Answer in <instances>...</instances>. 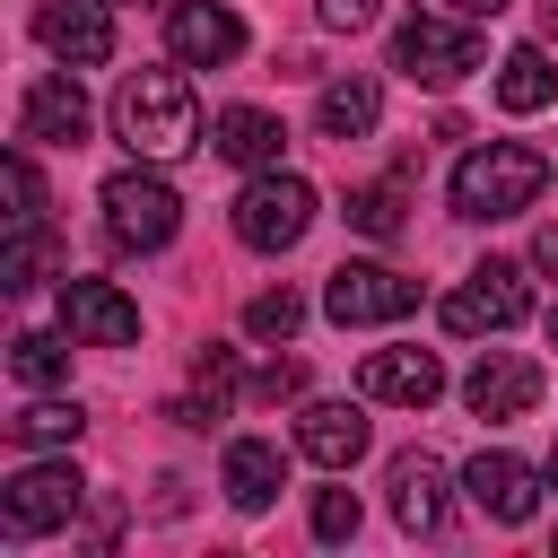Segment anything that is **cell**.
I'll list each match as a JSON object with an SVG mask.
<instances>
[{"instance_id":"1","label":"cell","mask_w":558,"mask_h":558,"mask_svg":"<svg viewBox=\"0 0 558 558\" xmlns=\"http://www.w3.org/2000/svg\"><path fill=\"white\" fill-rule=\"evenodd\" d=\"M113 140L148 166L166 157H192L201 148V105H192V78L183 70H131L113 87Z\"/></svg>"},{"instance_id":"2","label":"cell","mask_w":558,"mask_h":558,"mask_svg":"<svg viewBox=\"0 0 558 558\" xmlns=\"http://www.w3.org/2000/svg\"><path fill=\"white\" fill-rule=\"evenodd\" d=\"M541 183H549V157H541V148H523V140H488V148H471V157L453 166V218L497 227V218L532 209Z\"/></svg>"},{"instance_id":"3","label":"cell","mask_w":558,"mask_h":558,"mask_svg":"<svg viewBox=\"0 0 558 558\" xmlns=\"http://www.w3.org/2000/svg\"><path fill=\"white\" fill-rule=\"evenodd\" d=\"M480 61H488V44H480V26H471L462 9H453V17L418 9V17L392 26V70H410L418 87H462Z\"/></svg>"},{"instance_id":"4","label":"cell","mask_w":558,"mask_h":558,"mask_svg":"<svg viewBox=\"0 0 558 558\" xmlns=\"http://www.w3.org/2000/svg\"><path fill=\"white\" fill-rule=\"evenodd\" d=\"M105 235L113 244H131V253H157V244H174V227H183V201H174V183L140 157V166H122V174H105Z\"/></svg>"},{"instance_id":"5","label":"cell","mask_w":558,"mask_h":558,"mask_svg":"<svg viewBox=\"0 0 558 558\" xmlns=\"http://www.w3.org/2000/svg\"><path fill=\"white\" fill-rule=\"evenodd\" d=\"M305 227H314V183H305V174L262 166V174L235 192V235H244L253 253H288V244H305Z\"/></svg>"},{"instance_id":"6","label":"cell","mask_w":558,"mask_h":558,"mask_svg":"<svg viewBox=\"0 0 558 558\" xmlns=\"http://www.w3.org/2000/svg\"><path fill=\"white\" fill-rule=\"evenodd\" d=\"M78 506H87V480H78L70 462H26V471H9V488H0V532H9V541H35V532H61Z\"/></svg>"},{"instance_id":"7","label":"cell","mask_w":558,"mask_h":558,"mask_svg":"<svg viewBox=\"0 0 558 558\" xmlns=\"http://www.w3.org/2000/svg\"><path fill=\"white\" fill-rule=\"evenodd\" d=\"M523 314H532V279H523V262H480V270L445 296V331H453V340L514 331Z\"/></svg>"},{"instance_id":"8","label":"cell","mask_w":558,"mask_h":558,"mask_svg":"<svg viewBox=\"0 0 558 558\" xmlns=\"http://www.w3.org/2000/svg\"><path fill=\"white\" fill-rule=\"evenodd\" d=\"M410 305H418V279H401L392 262H340L331 288H323V314H331L340 331H357V323H401Z\"/></svg>"},{"instance_id":"9","label":"cell","mask_w":558,"mask_h":558,"mask_svg":"<svg viewBox=\"0 0 558 558\" xmlns=\"http://www.w3.org/2000/svg\"><path fill=\"white\" fill-rule=\"evenodd\" d=\"M61 331L87 349H131L140 340V305L113 279H61Z\"/></svg>"},{"instance_id":"10","label":"cell","mask_w":558,"mask_h":558,"mask_svg":"<svg viewBox=\"0 0 558 558\" xmlns=\"http://www.w3.org/2000/svg\"><path fill=\"white\" fill-rule=\"evenodd\" d=\"M166 44H174L183 70H227V61L244 52V17L218 9V0H174V9H166Z\"/></svg>"},{"instance_id":"11","label":"cell","mask_w":558,"mask_h":558,"mask_svg":"<svg viewBox=\"0 0 558 558\" xmlns=\"http://www.w3.org/2000/svg\"><path fill=\"white\" fill-rule=\"evenodd\" d=\"M462 488H471V506L488 514V523H532L541 514V471L523 462V453H471V471H462Z\"/></svg>"},{"instance_id":"12","label":"cell","mask_w":558,"mask_h":558,"mask_svg":"<svg viewBox=\"0 0 558 558\" xmlns=\"http://www.w3.org/2000/svg\"><path fill=\"white\" fill-rule=\"evenodd\" d=\"M35 35H44V52L70 61V70L113 61V17H105V0H44V9H35Z\"/></svg>"},{"instance_id":"13","label":"cell","mask_w":558,"mask_h":558,"mask_svg":"<svg viewBox=\"0 0 558 558\" xmlns=\"http://www.w3.org/2000/svg\"><path fill=\"white\" fill-rule=\"evenodd\" d=\"M87 96H78V78H70V61L61 70H44L35 87H26V105H17V140H52V148H78L87 140Z\"/></svg>"},{"instance_id":"14","label":"cell","mask_w":558,"mask_h":558,"mask_svg":"<svg viewBox=\"0 0 558 558\" xmlns=\"http://www.w3.org/2000/svg\"><path fill=\"white\" fill-rule=\"evenodd\" d=\"M462 401H471L480 418H523V410L541 401V366L514 357V349H488V357L462 375Z\"/></svg>"},{"instance_id":"15","label":"cell","mask_w":558,"mask_h":558,"mask_svg":"<svg viewBox=\"0 0 558 558\" xmlns=\"http://www.w3.org/2000/svg\"><path fill=\"white\" fill-rule=\"evenodd\" d=\"M357 384H366V401H392V410H427V401L445 392V366H436V349H375Z\"/></svg>"},{"instance_id":"16","label":"cell","mask_w":558,"mask_h":558,"mask_svg":"<svg viewBox=\"0 0 558 558\" xmlns=\"http://www.w3.org/2000/svg\"><path fill=\"white\" fill-rule=\"evenodd\" d=\"M218 488H227V506H235V514H262V506L288 488V453H279L270 436H235V445H227V462H218Z\"/></svg>"},{"instance_id":"17","label":"cell","mask_w":558,"mask_h":558,"mask_svg":"<svg viewBox=\"0 0 558 558\" xmlns=\"http://www.w3.org/2000/svg\"><path fill=\"white\" fill-rule=\"evenodd\" d=\"M296 453L323 462V471H349V462L366 453V410H357V401H314V410H296Z\"/></svg>"},{"instance_id":"18","label":"cell","mask_w":558,"mask_h":558,"mask_svg":"<svg viewBox=\"0 0 558 558\" xmlns=\"http://www.w3.org/2000/svg\"><path fill=\"white\" fill-rule=\"evenodd\" d=\"M392 523L401 532H445V462L436 453H392Z\"/></svg>"},{"instance_id":"19","label":"cell","mask_w":558,"mask_h":558,"mask_svg":"<svg viewBox=\"0 0 558 558\" xmlns=\"http://www.w3.org/2000/svg\"><path fill=\"white\" fill-rule=\"evenodd\" d=\"M209 148H218L227 166H244V174H262V166H279V148H288V131H279V113H262V105H227V113L209 122Z\"/></svg>"},{"instance_id":"20","label":"cell","mask_w":558,"mask_h":558,"mask_svg":"<svg viewBox=\"0 0 558 558\" xmlns=\"http://www.w3.org/2000/svg\"><path fill=\"white\" fill-rule=\"evenodd\" d=\"M384 122V87L375 78H331L323 96H314V131L323 140H366Z\"/></svg>"},{"instance_id":"21","label":"cell","mask_w":558,"mask_h":558,"mask_svg":"<svg viewBox=\"0 0 558 558\" xmlns=\"http://www.w3.org/2000/svg\"><path fill=\"white\" fill-rule=\"evenodd\" d=\"M549 96H558V70H549V52H541V44H514V52L497 61V105H506V113H541Z\"/></svg>"},{"instance_id":"22","label":"cell","mask_w":558,"mask_h":558,"mask_svg":"<svg viewBox=\"0 0 558 558\" xmlns=\"http://www.w3.org/2000/svg\"><path fill=\"white\" fill-rule=\"evenodd\" d=\"M9 375H17L26 392L70 384V340H61V331H17V340H9Z\"/></svg>"},{"instance_id":"23","label":"cell","mask_w":558,"mask_h":558,"mask_svg":"<svg viewBox=\"0 0 558 558\" xmlns=\"http://www.w3.org/2000/svg\"><path fill=\"white\" fill-rule=\"evenodd\" d=\"M78 427H87V418H78V401H26V410L9 418V436H17V445H78Z\"/></svg>"},{"instance_id":"24","label":"cell","mask_w":558,"mask_h":558,"mask_svg":"<svg viewBox=\"0 0 558 558\" xmlns=\"http://www.w3.org/2000/svg\"><path fill=\"white\" fill-rule=\"evenodd\" d=\"M349 227L375 235V244H392V235H401V183H366V192H349Z\"/></svg>"},{"instance_id":"25","label":"cell","mask_w":558,"mask_h":558,"mask_svg":"<svg viewBox=\"0 0 558 558\" xmlns=\"http://www.w3.org/2000/svg\"><path fill=\"white\" fill-rule=\"evenodd\" d=\"M296 323H305V296H296V288H262V296L244 305V331H253V340H296Z\"/></svg>"},{"instance_id":"26","label":"cell","mask_w":558,"mask_h":558,"mask_svg":"<svg viewBox=\"0 0 558 558\" xmlns=\"http://www.w3.org/2000/svg\"><path fill=\"white\" fill-rule=\"evenodd\" d=\"M44 270H52V235H44V227H17V253H9L0 288H9V296H26V288H35Z\"/></svg>"},{"instance_id":"27","label":"cell","mask_w":558,"mask_h":558,"mask_svg":"<svg viewBox=\"0 0 558 558\" xmlns=\"http://www.w3.org/2000/svg\"><path fill=\"white\" fill-rule=\"evenodd\" d=\"M9 201H17V209H9L17 227H44V183H35V166H26V148H9Z\"/></svg>"},{"instance_id":"28","label":"cell","mask_w":558,"mask_h":558,"mask_svg":"<svg viewBox=\"0 0 558 558\" xmlns=\"http://www.w3.org/2000/svg\"><path fill=\"white\" fill-rule=\"evenodd\" d=\"M357 532V497L349 488H314V541H349Z\"/></svg>"},{"instance_id":"29","label":"cell","mask_w":558,"mask_h":558,"mask_svg":"<svg viewBox=\"0 0 558 558\" xmlns=\"http://www.w3.org/2000/svg\"><path fill=\"white\" fill-rule=\"evenodd\" d=\"M192 384H201V401L227 410V401H235V357H227V349H201V357H192Z\"/></svg>"},{"instance_id":"30","label":"cell","mask_w":558,"mask_h":558,"mask_svg":"<svg viewBox=\"0 0 558 558\" xmlns=\"http://www.w3.org/2000/svg\"><path fill=\"white\" fill-rule=\"evenodd\" d=\"M366 17H375V0H323V26H331V35H357Z\"/></svg>"},{"instance_id":"31","label":"cell","mask_w":558,"mask_h":558,"mask_svg":"<svg viewBox=\"0 0 558 558\" xmlns=\"http://www.w3.org/2000/svg\"><path fill=\"white\" fill-rule=\"evenodd\" d=\"M305 384V366L296 357H279V366H262V401H279V392H296Z\"/></svg>"},{"instance_id":"32","label":"cell","mask_w":558,"mask_h":558,"mask_svg":"<svg viewBox=\"0 0 558 558\" xmlns=\"http://www.w3.org/2000/svg\"><path fill=\"white\" fill-rule=\"evenodd\" d=\"M532 270H549V279H558V227H541V235H532Z\"/></svg>"},{"instance_id":"33","label":"cell","mask_w":558,"mask_h":558,"mask_svg":"<svg viewBox=\"0 0 558 558\" xmlns=\"http://www.w3.org/2000/svg\"><path fill=\"white\" fill-rule=\"evenodd\" d=\"M453 9H462V17H497L506 0H453Z\"/></svg>"},{"instance_id":"34","label":"cell","mask_w":558,"mask_h":558,"mask_svg":"<svg viewBox=\"0 0 558 558\" xmlns=\"http://www.w3.org/2000/svg\"><path fill=\"white\" fill-rule=\"evenodd\" d=\"M541 26H549V35H558V0H541Z\"/></svg>"},{"instance_id":"35","label":"cell","mask_w":558,"mask_h":558,"mask_svg":"<svg viewBox=\"0 0 558 558\" xmlns=\"http://www.w3.org/2000/svg\"><path fill=\"white\" fill-rule=\"evenodd\" d=\"M549 349H558V305H549Z\"/></svg>"},{"instance_id":"36","label":"cell","mask_w":558,"mask_h":558,"mask_svg":"<svg viewBox=\"0 0 558 558\" xmlns=\"http://www.w3.org/2000/svg\"><path fill=\"white\" fill-rule=\"evenodd\" d=\"M549 488H558V453H549Z\"/></svg>"}]
</instances>
